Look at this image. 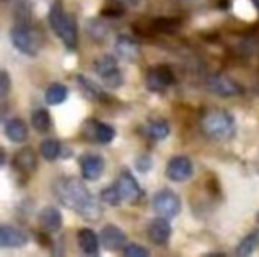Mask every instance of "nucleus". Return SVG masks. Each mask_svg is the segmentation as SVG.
<instances>
[{"mask_svg":"<svg viewBox=\"0 0 259 257\" xmlns=\"http://www.w3.org/2000/svg\"><path fill=\"white\" fill-rule=\"evenodd\" d=\"M181 26L179 18H168V17H159L150 20L146 26L144 30L147 29L150 33H171Z\"/></svg>","mask_w":259,"mask_h":257,"instance_id":"21","label":"nucleus"},{"mask_svg":"<svg viewBox=\"0 0 259 257\" xmlns=\"http://www.w3.org/2000/svg\"><path fill=\"white\" fill-rule=\"evenodd\" d=\"M5 135L8 136L9 141L21 144V142H24L27 139L29 130H27V126H26V123L23 120L12 118L5 124Z\"/></svg>","mask_w":259,"mask_h":257,"instance_id":"20","label":"nucleus"},{"mask_svg":"<svg viewBox=\"0 0 259 257\" xmlns=\"http://www.w3.org/2000/svg\"><path fill=\"white\" fill-rule=\"evenodd\" d=\"M111 5H115L118 8H121L123 11L129 9V8H137L138 5L143 3V0H111Z\"/></svg>","mask_w":259,"mask_h":257,"instance_id":"32","label":"nucleus"},{"mask_svg":"<svg viewBox=\"0 0 259 257\" xmlns=\"http://www.w3.org/2000/svg\"><path fill=\"white\" fill-rule=\"evenodd\" d=\"M49 24L55 35L64 42L68 50H76L79 35H77V23L73 15H70L61 0H55L49 11Z\"/></svg>","mask_w":259,"mask_h":257,"instance_id":"2","label":"nucleus"},{"mask_svg":"<svg viewBox=\"0 0 259 257\" xmlns=\"http://www.w3.org/2000/svg\"><path fill=\"white\" fill-rule=\"evenodd\" d=\"M252 2H253V6L258 9V12H259V0H252Z\"/></svg>","mask_w":259,"mask_h":257,"instance_id":"34","label":"nucleus"},{"mask_svg":"<svg viewBox=\"0 0 259 257\" xmlns=\"http://www.w3.org/2000/svg\"><path fill=\"white\" fill-rule=\"evenodd\" d=\"M80 171L85 180H97L105 171V159L100 155H85L80 158Z\"/></svg>","mask_w":259,"mask_h":257,"instance_id":"13","label":"nucleus"},{"mask_svg":"<svg viewBox=\"0 0 259 257\" xmlns=\"http://www.w3.org/2000/svg\"><path fill=\"white\" fill-rule=\"evenodd\" d=\"M147 133L152 139L155 141H162L170 135V126L165 120H156L153 123H150Z\"/></svg>","mask_w":259,"mask_h":257,"instance_id":"26","label":"nucleus"},{"mask_svg":"<svg viewBox=\"0 0 259 257\" xmlns=\"http://www.w3.org/2000/svg\"><path fill=\"white\" fill-rule=\"evenodd\" d=\"M100 200H102L103 203L109 204V206H118L120 201H123L115 185L111 186V188H105V189L100 192Z\"/></svg>","mask_w":259,"mask_h":257,"instance_id":"29","label":"nucleus"},{"mask_svg":"<svg viewBox=\"0 0 259 257\" xmlns=\"http://www.w3.org/2000/svg\"><path fill=\"white\" fill-rule=\"evenodd\" d=\"M206 88L220 97H235L244 92L243 86L234 79L223 74H212L206 79Z\"/></svg>","mask_w":259,"mask_h":257,"instance_id":"8","label":"nucleus"},{"mask_svg":"<svg viewBox=\"0 0 259 257\" xmlns=\"http://www.w3.org/2000/svg\"><path fill=\"white\" fill-rule=\"evenodd\" d=\"M203 133L215 141H226L231 139L235 133V118L231 112L225 109H212L208 111L202 121Z\"/></svg>","mask_w":259,"mask_h":257,"instance_id":"3","label":"nucleus"},{"mask_svg":"<svg viewBox=\"0 0 259 257\" xmlns=\"http://www.w3.org/2000/svg\"><path fill=\"white\" fill-rule=\"evenodd\" d=\"M9 89H11V79H9V74L3 70L0 73V97L6 98Z\"/></svg>","mask_w":259,"mask_h":257,"instance_id":"31","label":"nucleus"},{"mask_svg":"<svg viewBox=\"0 0 259 257\" xmlns=\"http://www.w3.org/2000/svg\"><path fill=\"white\" fill-rule=\"evenodd\" d=\"M115 186H117V189L120 192L121 200L126 201V203H131V204H137L144 195L140 183L137 182V179L129 171H123L118 176V179L115 182Z\"/></svg>","mask_w":259,"mask_h":257,"instance_id":"9","label":"nucleus"},{"mask_svg":"<svg viewBox=\"0 0 259 257\" xmlns=\"http://www.w3.org/2000/svg\"><path fill=\"white\" fill-rule=\"evenodd\" d=\"M176 82L175 73L167 65L152 67L146 74V85L153 92H162Z\"/></svg>","mask_w":259,"mask_h":257,"instance_id":"7","label":"nucleus"},{"mask_svg":"<svg viewBox=\"0 0 259 257\" xmlns=\"http://www.w3.org/2000/svg\"><path fill=\"white\" fill-rule=\"evenodd\" d=\"M11 42L14 47L27 55V56H36L41 48V38L36 33V30L32 27V23L26 21H15L11 32Z\"/></svg>","mask_w":259,"mask_h":257,"instance_id":"4","label":"nucleus"},{"mask_svg":"<svg viewBox=\"0 0 259 257\" xmlns=\"http://www.w3.org/2000/svg\"><path fill=\"white\" fill-rule=\"evenodd\" d=\"M38 167V161H36V153L32 147H23L20 148L14 158H12V168L23 176H29L32 174Z\"/></svg>","mask_w":259,"mask_h":257,"instance_id":"11","label":"nucleus"},{"mask_svg":"<svg viewBox=\"0 0 259 257\" xmlns=\"http://www.w3.org/2000/svg\"><path fill=\"white\" fill-rule=\"evenodd\" d=\"M77 80H79L80 88L83 89V92H85L91 100H102V97H105L103 91H102L93 80H90V79H87V77H83V76H79Z\"/></svg>","mask_w":259,"mask_h":257,"instance_id":"27","label":"nucleus"},{"mask_svg":"<svg viewBox=\"0 0 259 257\" xmlns=\"http://www.w3.org/2000/svg\"><path fill=\"white\" fill-rule=\"evenodd\" d=\"M87 126L90 129V133L93 135V139L100 144H109L115 138V129L109 124L100 123V121H87Z\"/></svg>","mask_w":259,"mask_h":257,"instance_id":"18","label":"nucleus"},{"mask_svg":"<svg viewBox=\"0 0 259 257\" xmlns=\"http://www.w3.org/2000/svg\"><path fill=\"white\" fill-rule=\"evenodd\" d=\"M29 242V236L14 226L3 224L0 227V247L2 248H20Z\"/></svg>","mask_w":259,"mask_h":257,"instance_id":"12","label":"nucleus"},{"mask_svg":"<svg viewBox=\"0 0 259 257\" xmlns=\"http://www.w3.org/2000/svg\"><path fill=\"white\" fill-rule=\"evenodd\" d=\"M53 194L61 204L73 209L85 221L96 223L103 215L100 203L77 177H59L53 183Z\"/></svg>","mask_w":259,"mask_h":257,"instance_id":"1","label":"nucleus"},{"mask_svg":"<svg viewBox=\"0 0 259 257\" xmlns=\"http://www.w3.org/2000/svg\"><path fill=\"white\" fill-rule=\"evenodd\" d=\"M88 33L93 41H103L105 36L108 35V27L103 21L94 18V20H90L88 23Z\"/></svg>","mask_w":259,"mask_h":257,"instance_id":"28","label":"nucleus"},{"mask_svg":"<svg viewBox=\"0 0 259 257\" xmlns=\"http://www.w3.org/2000/svg\"><path fill=\"white\" fill-rule=\"evenodd\" d=\"M152 206L158 215L168 220L178 217L182 209L179 195L171 189H161L159 192H156L152 200Z\"/></svg>","mask_w":259,"mask_h":257,"instance_id":"6","label":"nucleus"},{"mask_svg":"<svg viewBox=\"0 0 259 257\" xmlns=\"http://www.w3.org/2000/svg\"><path fill=\"white\" fill-rule=\"evenodd\" d=\"M2 2H3V3H6V2H11V0H2Z\"/></svg>","mask_w":259,"mask_h":257,"instance_id":"35","label":"nucleus"},{"mask_svg":"<svg viewBox=\"0 0 259 257\" xmlns=\"http://www.w3.org/2000/svg\"><path fill=\"white\" fill-rule=\"evenodd\" d=\"M38 224L44 233H56L62 227V215L56 208H44L38 215Z\"/></svg>","mask_w":259,"mask_h":257,"instance_id":"15","label":"nucleus"},{"mask_svg":"<svg viewBox=\"0 0 259 257\" xmlns=\"http://www.w3.org/2000/svg\"><path fill=\"white\" fill-rule=\"evenodd\" d=\"M67 97H68V88L62 83H52L46 89V94H44L46 103L50 106H56V105L64 103L67 100Z\"/></svg>","mask_w":259,"mask_h":257,"instance_id":"22","label":"nucleus"},{"mask_svg":"<svg viewBox=\"0 0 259 257\" xmlns=\"http://www.w3.org/2000/svg\"><path fill=\"white\" fill-rule=\"evenodd\" d=\"M77 244L83 254L87 256L99 254V239L91 229H80L77 232Z\"/></svg>","mask_w":259,"mask_h":257,"instance_id":"19","label":"nucleus"},{"mask_svg":"<svg viewBox=\"0 0 259 257\" xmlns=\"http://www.w3.org/2000/svg\"><path fill=\"white\" fill-rule=\"evenodd\" d=\"M30 121H32V126L36 132L39 133H47L50 129H52V117L49 114V111L39 108V109H35L30 115Z\"/></svg>","mask_w":259,"mask_h":257,"instance_id":"23","label":"nucleus"},{"mask_svg":"<svg viewBox=\"0 0 259 257\" xmlns=\"http://www.w3.org/2000/svg\"><path fill=\"white\" fill-rule=\"evenodd\" d=\"M102 244L109 251H117L124 247L126 244V235L121 229H118L114 224H108L102 229Z\"/></svg>","mask_w":259,"mask_h":257,"instance_id":"16","label":"nucleus"},{"mask_svg":"<svg viewBox=\"0 0 259 257\" xmlns=\"http://www.w3.org/2000/svg\"><path fill=\"white\" fill-rule=\"evenodd\" d=\"M193 162L187 156H176L168 161L165 176L171 182H185L193 176Z\"/></svg>","mask_w":259,"mask_h":257,"instance_id":"10","label":"nucleus"},{"mask_svg":"<svg viewBox=\"0 0 259 257\" xmlns=\"http://www.w3.org/2000/svg\"><path fill=\"white\" fill-rule=\"evenodd\" d=\"M137 168H138V171H141V173L149 171V170L152 168V159H150L149 156L138 159V161H137Z\"/></svg>","mask_w":259,"mask_h":257,"instance_id":"33","label":"nucleus"},{"mask_svg":"<svg viewBox=\"0 0 259 257\" xmlns=\"http://www.w3.org/2000/svg\"><path fill=\"white\" fill-rule=\"evenodd\" d=\"M259 247V230H255L253 233L247 235L241 242L240 245L237 247L235 253L238 256H250L256 248Z\"/></svg>","mask_w":259,"mask_h":257,"instance_id":"25","label":"nucleus"},{"mask_svg":"<svg viewBox=\"0 0 259 257\" xmlns=\"http://www.w3.org/2000/svg\"><path fill=\"white\" fill-rule=\"evenodd\" d=\"M124 256L127 257H147L150 254V251L138 244H129L127 247H124Z\"/></svg>","mask_w":259,"mask_h":257,"instance_id":"30","label":"nucleus"},{"mask_svg":"<svg viewBox=\"0 0 259 257\" xmlns=\"http://www.w3.org/2000/svg\"><path fill=\"white\" fill-rule=\"evenodd\" d=\"M94 70L108 88H120L123 83V74L114 56L105 55L94 61Z\"/></svg>","mask_w":259,"mask_h":257,"instance_id":"5","label":"nucleus"},{"mask_svg":"<svg viewBox=\"0 0 259 257\" xmlns=\"http://www.w3.org/2000/svg\"><path fill=\"white\" fill-rule=\"evenodd\" d=\"M147 235H149V239L156 245L167 244V241L170 239V235H171V224H170L168 218H164V217L155 218L149 224Z\"/></svg>","mask_w":259,"mask_h":257,"instance_id":"14","label":"nucleus"},{"mask_svg":"<svg viewBox=\"0 0 259 257\" xmlns=\"http://www.w3.org/2000/svg\"><path fill=\"white\" fill-rule=\"evenodd\" d=\"M39 150H41V155H42V158H44L46 161L53 162V161H56V159L59 158L62 147H61V142H59L58 139L49 138V139H44V141L41 142Z\"/></svg>","mask_w":259,"mask_h":257,"instance_id":"24","label":"nucleus"},{"mask_svg":"<svg viewBox=\"0 0 259 257\" xmlns=\"http://www.w3.org/2000/svg\"><path fill=\"white\" fill-rule=\"evenodd\" d=\"M115 50L120 58L126 61H135L140 56V45L138 42L127 35H120L115 41Z\"/></svg>","mask_w":259,"mask_h":257,"instance_id":"17","label":"nucleus"}]
</instances>
